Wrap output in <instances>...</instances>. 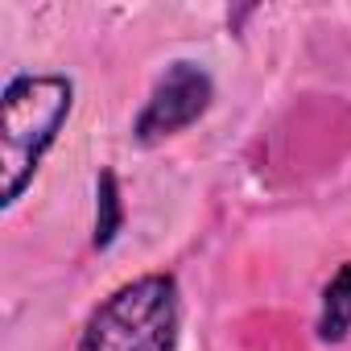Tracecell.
<instances>
[{
	"label": "cell",
	"mask_w": 351,
	"mask_h": 351,
	"mask_svg": "<svg viewBox=\"0 0 351 351\" xmlns=\"http://www.w3.org/2000/svg\"><path fill=\"white\" fill-rule=\"evenodd\" d=\"M75 87L62 75H21L5 87L0 99V173L5 191L0 203L13 207L29 178L38 173L42 153L54 145L58 128L71 116Z\"/></svg>",
	"instance_id": "obj_1"
},
{
	"label": "cell",
	"mask_w": 351,
	"mask_h": 351,
	"mask_svg": "<svg viewBox=\"0 0 351 351\" xmlns=\"http://www.w3.org/2000/svg\"><path fill=\"white\" fill-rule=\"evenodd\" d=\"M79 351H178V285L165 273L120 285L83 326Z\"/></svg>",
	"instance_id": "obj_2"
},
{
	"label": "cell",
	"mask_w": 351,
	"mask_h": 351,
	"mask_svg": "<svg viewBox=\"0 0 351 351\" xmlns=\"http://www.w3.org/2000/svg\"><path fill=\"white\" fill-rule=\"evenodd\" d=\"M211 95H215V87H211V75L203 66H195V62H173L165 71V79L153 87V95L141 108V116H136V128H132L136 141L153 145V141H165L173 132L191 128L211 108Z\"/></svg>",
	"instance_id": "obj_3"
},
{
	"label": "cell",
	"mask_w": 351,
	"mask_h": 351,
	"mask_svg": "<svg viewBox=\"0 0 351 351\" xmlns=\"http://www.w3.org/2000/svg\"><path fill=\"white\" fill-rule=\"evenodd\" d=\"M318 335L339 343L351 335V261L326 281L322 289V318H318Z\"/></svg>",
	"instance_id": "obj_4"
},
{
	"label": "cell",
	"mask_w": 351,
	"mask_h": 351,
	"mask_svg": "<svg viewBox=\"0 0 351 351\" xmlns=\"http://www.w3.org/2000/svg\"><path fill=\"white\" fill-rule=\"evenodd\" d=\"M124 223V207H120V191H116V173L104 169L99 173V203H95V248H108L116 240Z\"/></svg>",
	"instance_id": "obj_5"
}]
</instances>
